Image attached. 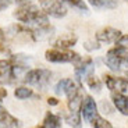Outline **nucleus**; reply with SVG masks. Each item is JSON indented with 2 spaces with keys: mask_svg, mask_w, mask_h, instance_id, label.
<instances>
[{
  "mask_svg": "<svg viewBox=\"0 0 128 128\" xmlns=\"http://www.w3.org/2000/svg\"><path fill=\"white\" fill-rule=\"evenodd\" d=\"M13 16L14 18H17V21L29 26L49 25V17L42 11V8H39L36 4H32V3L20 4V7L16 8Z\"/></svg>",
  "mask_w": 128,
  "mask_h": 128,
  "instance_id": "1",
  "label": "nucleus"
},
{
  "mask_svg": "<svg viewBox=\"0 0 128 128\" xmlns=\"http://www.w3.org/2000/svg\"><path fill=\"white\" fill-rule=\"evenodd\" d=\"M25 64L20 61L18 56L0 60V85H11L22 75Z\"/></svg>",
  "mask_w": 128,
  "mask_h": 128,
  "instance_id": "2",
  "label": "nucleus"
},
{
  "mask_svg": "<svg viewBox=\"0 0 128 128\" xmlns=\"http://www.w3.org/2000/svg\"><path fill=\"white\" fill-rule=\"evenodd\" d=\"M106 66L114 72H121L128 67V46L116 45L112 48L104 58Z\"/></svg>",
  "mask_w": 128,
  "mask_h": 128,
  "instance_id": "3",
  "label": "nucleus"
},
{
  "mask_svg": "<svg viewBox=\"0 0 128 128\" xmlns=\"http://www.w3.org/2000/svg\"><path fill=\"white\" fill-rule=\"evenodd\" d=\"M52 81V72L46 68H34L25 72L24 75V82L29 86H35L39 89H43L49 85Z\"/></svg>",
  "mask_w": 128,
  "mask_h": 128,
  "instance_id": "4",
  "label": "nucleus"
},
{
  "mask_svg": "<svg viewBox=\"0 0 128 128\" xmlns=\"http://www.w3.org/2000/svg\"><path fill=\"white\" fill-rule=\"evenodd\" d=\"M45 58L50 63H72L75 66L82 61V57L77 52L61 50V49H49V50H46Z\"/></svg>",
  "mask_w": 128,
  "mask_h": 128,
  "instance_id": "5",
  "label": "nucleus"
},
{
  "mask_svg": "<svg viewBox=\"0 0 128 128\" xmlns=\"http://www.w3.org/2000/svg\"><path fill=\"white\" fill-rule=\"evenodd\" d=\"M82 96L78 95L68 99V114L66 116V122L72 128H82V116H81V103Z\"/></svg>",
  "mask_w": 128,
  "mask_h": 128,
  "instance_id": "6",
  "label": "nucleus"
},
{
  "mask_svg": "<svg viewBox=\"0 0 128 128\" xmlns=\"http://www.w3.org/2000/svg\"><path fill=\"white\" fill-rule=\"evenodd\" d=\"M39 6L48 17L63 18L67 16V7L58 0H39Z\"/></svg>",
  "mask_w": 128,
  "mask_h": 128,
  "instance_id": "7",
  "label": "nucleus"
},
{
  "mask_svg": "<svg viewBox=\"0 0 128 128\" xmlns=\"http://www.w3.org/2000/svg\"><path fill=\"white\" fill-rule=\"evenodd\" d=\"M103 82L110 89V92H117V93L128 92V82L125 81L124 77H113L110 74H104L103 75Z\"/></svg>",
  "mask_w": 128,
  "mask_h": 128,
  "instance_id": "8",
  "label": "nucleus"
},
{
  "mask_svg": "<svg viewBox=\"0 0 128 128\" xmlns=\"http://www.w3.org/2000/svg\"><path fill=\"white\" fill-rule=\"evenodd\" d=\"M121 35L122 34H121L120 29L112 28V26H106V28L98 31V34L95 35V39L99 42V43H106V45H109V43H116V42L120 39Z\"/></svg>",
  "mask_w": 128,
  "mask_h": 128,
  "instance_id": "9",
  "label": "nucleus"
},
{
  "mask_svg": "<svg viewBox=\"0 0 128 128\" xmlns=\"http://www.w3.org/2000/svg\"><path fill=\"white\" fill-rule=\"evenodd\" d=\"M96 114H99V113H98V104H96L95 99L89 95L85 96L82 99V103H81V116H82V118L86 122H90V120Z\"/></svg>",
  "mask_w": 128,
  "mask_h": 128,
  "instance_id": "10",
  "label": "nucleus"
},
{
  "mask_svg": "<svg viewBox=\"0 0 128 128\" xmlns=\"http://www.w3.org/2000/svg\"><path fill=\"white\" fill-rule=\"evenodd\" d=\"M75 78H77L78 82L82 84L84 80H86L88 75L93 74V61L90 57H86V58H82L80 64L75 66Z\"/></svg>",
  "mask_w": 128,
  "mask_h": 128,
  "instance_id": "11",
  "label": "nucleus"
},
{
  "mask_svg": "<svg viewBox=\"0 0 128 128\" xmlns=\"http://www.w3.org/2000/svg\"><path fill=\"white\" fill-rule=\"evenodd\" d=\"M77 42H78L77 35H74V34H64V35L58 36V38L53 42V46H54V49L68 50L70 48L77 45Z\"/></svg>",
  "mask_w": 128,
  "mask_h": 128,
  "instance_id": "12",
  "label": "nucleus"
},
{
  "mask_svg": "<svg viewBox=\"0 0 128 128\" xmlns=\"http://www.w3.org/2000/svg\"><path fill=\"white\" fill-rule=\"evenodd\" d=\"M112 102L114 104V107L122 116H128V95L127 93L112 92Z\"/></svg>",
  "mask_w": 128,
  "mask_h": 128,
  "instance_id": "13",
  "label": "nucleus"
},
{
  "mask_svg": "<svg viewBox=\"0 0 128 128\" xmlns=\"http://www.w3.org/2000/svg\"><path fill=\"white\" fill-rule=\"evenodd\" d=\"M0 124H3L6 128H21L22 124L18 118L11 116L6 109H4L2 103H0Z\"/></svg>",
  "mask_w": 128,
  "mask_h": 128,
  "instance_id": "14",
  "label": "nucleus"
},
{
  "mask_svg": "<svg viewBox=\"0 0 128 128\" xmlns=\"http://www.w3.org/2000/svg\"><path fill=\"white\" fill-rule=\"evenodd\" d=\"M42 128H61V117L52 112H48L43 118Z\"/></svg>",
  "mask_w": 128,
  "mask_h": 128,
  "instance_id": "15",
  "label": "nucleus"
},
{
  "mask_svg": "<svg viewBox=\"0 0 128 128\" xmlns=\"http://www.w3.org/2000/svg\"><path fill=\"white\" fill-rule=\"evenodd\" d=\"M88 3L95 8H100V10H112L116 8L118 2L117 0H88Z\"/></svg>",
  "mask_w": 128,
  "mask_h": 128,
  "instance_id": "16",
  "label": "nucleus"
},
{
  "mask_svg": "<svg viewBox=\"0 0 128 128\" xmlns=\"http://www.w3.org/2000/svg\"><path fill=\"white\" fill-rule=\"evenodd\" d=\"M58 2H61L63 4H67V6L78 10L81 13H88L89 11V8H88V6L85 4L84 0H58Z\"/></svg>",
  "mask_w": 128,
  "mask_h": 128,
  "instance_id": "17",
  "label": "nucleus"
},
{
  "mask_svg": "<svg viewBox=\"0 0 128 128\" xmlns=\"http://www.w3.org/2000/svg\"><path fill=\"white\" fill-rule=\"evenodd\" d=\"M85 82H86V85L89 86V89L93 90V92L98 93V92H100V90H102V81L96 77L95 74L88 75L86 80H85Z\"/></svg>",
  "mask_w": 128,
  "mask_h": 128,
  "instance_id": "18",
  "label": "nucleus"
},
{
  "mask_svg": "<svg viewBox=\"0 0 128 128\" xmlns=\"http://www.w3.org/2000/svg\"><path fill=\"white\" fill-rule=\"evenodd\" d=\"M89 124L92 125V128H114L112 125V122H109L107 120L103 118L102 116H99V114H96L95 117L90 120Z\"/></svg>",
  "mask_w": 128,
  "mask_h": 128,
  "instance_id": "19",
  "label": "nucleus"
},
{
  "mask_svg": "<svg viewBox=\"0 0 128 128\" xmlns=\"http://www.w3.org/2000/svg\"><path fill=\"white\" fill-rule=\"evenodd\" d=\"M32 93H34V90H32L31 88H28V86H18L16 90H14L16 98H17V99H21V100L31 98Z\"/></svg>",
  "mask_w": 128,
  "mask_h": 128,
  "instance_id": "20",
  "label": "nucleus"
},
{
  "mask_svg": "<svg viewBox=\"0 0 128 128\" xmlns=\"http://www.w3.org/2000/svg\"><path fill=\"white\" fill-rule=\"evenodd\" d=\"M67 82H68V78H64V80H60L57 84H56V86H54L56 95H61V93H64L66 86H67Z\"/></svg>",
  "mask_w": 128,
  "mask_h": 128,
  "instance_id": "21",
  "label": "nucleus"
},
{
  "mask_svg": "<svg viewBox=\"0 0 128 128\" xmlns=\"http://www.w3.org/2000/svg\"><path fill=\"white\" fill-rule=\"evenodd\" d=\"M84 48L86 49V50H89V52H92V50H98V49L100 48V43L96 39H93V40H89V42H86L85 45H84Z\"/></svg>",
  "mask_w": 128,
  "mask_h": 128,
  "instance_id": "22",
  "label": "nucleus"
},
{
  "mask_svg": "<svg viewBox=\"0 0 128 128\" xmlns=\"http://www.w3.org/2000/svg\"><path fill=\"white\" fill-rule=\"evenodd\" d=\"M116 45H120V46H128V34L127 35H121L120 39L116 42Z\"/></svg>",
  "mask_w": 128,
  "mask_h": 128,
  "instance_id": "23",
  "label": "nucleus"
},
{
  "mask_svg": "<svg viewBox=\"0 0 128 128\" xmlns=\"http://www.w3.org/2000/svg\"><path fill=\"white\" fill-rule=\"evenodd\" d=\"M0 53H7V54H10V49L7 46L6 40H2V39H0Z\"/></svg>",
  "mask_w": 128,
  "mask_h": 128,
  "instance_id": "24",
  "label": "nucleus"
},
{
  "mask_svg": "<svg viewBox=\"0 0 128 128\" xmlns=\"http://www.w3.org/2000/svg\"><path fill=\"white\" fill-rule=\"evenodd\" d=\"M11 2H13V0H0V11L6 10L7 7L11 4Z\"/></svg>",
  "mask_w": 128,
  "mask_h": 128,
  "instance_id": "25",
  "label": "nucleus"
},
{
  "mask_svg": "<svg viewBox=\"0 0 128 128\" xmlns=\"http://www.w3.org/2000/svg\"><path fill=\"white\" fill-rule=\"evenodd\" d=\"M48 103H49V106H57L58 104V100L56 99V98H49Z\"/></svg>",
  "mask_w": 128,
  "mask_h": 128,
  "instance_id": "26",
  "label": "nucleus"
},
{
  "mask_svg": "<svg viewBox=\"0 0 128 128\" xmlns=\"http://www.w3.org/2000/svg\"><path fill=\"white\" fill-rule=\"evenodd\" d=\"M7 96V89H4V88H0V102L4 99Z\"/></svg>",
  "mask_w": 128,
  "mask_h": 128,
  "instance_id": "27",
  "label": "nucleus"
},
{
  "mask_svg": "<svg viewBox=\"0 0 128 128\" xmlns=\"http://www.w3.org/2000/svg\"><path fill=\"white\" fill-rule=\"evenodd\" d=\"M13 2H16V3H18V4H22V3H25L26 0H13Z\"/></svg>",
  "mask_w": 128,
  "mask_h": 128,
  "instance_id": "28",
  "label": "nucleus"
},
{
  "mask_svg": "<svg viewBox=\"0 0 128 128\" xmlns=\"http://www.w3.org/2000/svg\"><path fill=\"white\" fill-rule=\"evenodd\" d=\"M124 78H125V81H127V82H128V71H127V75H125Z\"/></svg>",
  "mask_w": 128,
  "mask_h": 128,
  "instance_id": "29",
  "label": "nucleus"
},
{
  "mask_svg": "<svg viewBox=\"0 0 128 128\" xmlns=\"http://www.w3.org/2000/svg\"><path fill=\"white\" fill-rule=\"evenodd\" d=\"M0 128H6V127H4V125H3V124H0Z\"/></svg>",
  "mask_w": 128,
  "mask_h": 128,
  "instance_id": "30",
  "label": "nucleus"
},
{
  "mask_svg": "<svg viewBox=\"0 0 128 128\" xmlns=\"http://www.w3.org/2000/svg\"><path fill=\"white\" fill-rule=\"evenodd\" d=\"M35 128H42V125H38V127H35Z\"/></svg>",
  "mask_w": 128,
  "mask_h": 128,
  "instance_id": "31",
  "label": "nucleus"
},
{
  "mask_svg": "<svg viewBox=\"0 0 128 128\" xmlns=\"http://www.w3.org/2000/svg\"><path fill=\"white\" fill-rule=\"evenodd\" d=\"M125 2H127V3H128V0H125Z\"/></svg>",
  "mask_w": 128,
  "mask_h": 128,
  "instance_id": "32",
  "label": "nucleus"
}]
</instances>
